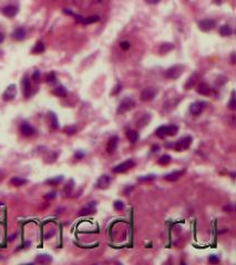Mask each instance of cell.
Listing matches in <instances>:
<instances>
[{
	"mask_svg": "<svg viewBox=\"0 0 236 265\" xmlns=\"http://www.w3.org/2000/svg\"><path fill=\"white\" fill-rule=\"evenodd\" d=\"M178 132V127L176 125H169V126H161L155 130V135L160 138H165L167 136H174Z\"/></svg>",
	"mask_w": 236,
	"mask_h": 265,
	"instance_id": "obj_1",
	"label": "cell"
},
{
	"mask_svg": "<svg viewBox=\"0 0 236 265\" xmlns=\"http://www.w3.org/2000/svg\"><path fill=\"white\" fill-rule=\"evenodd\" d=\"M183 70H184V66L183 65H173L169 67L167 70L165 71L164 73V76L169 80H176L181 76V74L183 73Z\"/></svg>",
	"mask_w": 236,
	"mask_h": 265,
	"instance_id": "obj_2",
	"label": "cell"
},
{
	"mask_svg": "<svg viewBox=\"0 0 236 265\" xmlns=\"http://www.w3.org/2000/svg\"><path fill=\"white\" fill-rule=\"evenodd\" d=\"M134 166H135V163H134V160L128 159V160H125V161L121 163V164L117 165V166H115V167L112 169V171H113L114 173H122V172L128 171V170H129V169H131V168H133Z\"/></svg>",
	"mask_w": 236,
	"mask_h": 265,
	"instance_id": "obj_3",
	"label": "cell"
},
{
	"mask_svg": "<svg viewBox=\"0 0 236 265\" xmlns=\"http://www.w3.org/2000/svg\"><path fill=\"white\" fill-rule=\"evenodd\" d=\"M159 93V90H157L156 87H153V86H151V87H146L144 90L142 91L141 93V100L144 102H150L152 101L155 96L157 95Z\"/></svg>",
	"mask_w": 236,
	"mask_h": 265,
	"instance_id": "obj_4",
	"label": "cell"
},
{
	"mask_svg": "<svg viewBox=\"0 0 236 265\" xmlns=\"http://www.w3.org/2000/svg\"><path fill=\"white\" fill-rule=\"evenodd\" d=\"M193 138L191 136H185L181 138L178 141H176V144L174 145V148L176 152H183L185 149H187L192 144Z\"/></svg>",
	"mask_w": 236,
	"mask_h": 265,
	"instance_id": "obj_5",
	"label": "cell"
},
{
	"mask_svg": "<svg viewBox=\"0 0 236 265\" xmlns=\"http://www.w3.org/2000/svg\"><path fill=\"white\" fill-rule=\"evenodd\" d=\"M135 105V102L130 97H126L124 98L121 103H120V105L118 107V113L119 114H123V113H126L128 111H130L132 109Z\"/></svg>",
	"mask_w": 236,
	"mask_h": 265,
	"instance_id": "obj_6",
	"label": "cell"
},
{
	"mask_svg": "<svg viewBox=\"0 0 236 265\" xmlns=\"http://www.w3.org/2000/svg\"><path fill=\"white\" fill-rule=\"evenodd\" d=\"M205 106H206V103L203 101H197L194 102L190 105V113L194 115V116H197L204 111Z\"/></svg>",
	"mask_w": 236,
	"mask_h": 265,
	"instance_id": "obj_7",
	"label": "cell"
},
{
	"mask_svg": "<svg viewBox=\"0 0 236 265\" xmlns=\"http://www.w3.org/2000/svg\"><path fill=\"white\" fill-rule=\"evenodd\" d=\"M16 95H17V86L15 85V84H10V85L6 89L4 95H2V97H4V101L9 102V101H12L13 98L16 97Z\"/></svg>",
	"mask_w": 236,
	"mask_h": 265,
	"instance_id": "obj_8",
	"label": "cell"
},
{
	"mask_svg": "<svg viewBox=\"0 0 236 265\" xmlns=\"http://www.w3.org/2000/svg\"><path fill=\"white\" fill-rule=\"evenodd\" d=\"M95 207H97V202L95 201H91V202L87 203L84 207L81 208V210L79 211L80 215H88L92 214L95 212Z\"/></svg>",
	"mask_w": 236,
	"mask_h": 265,
	"instance_id": "obj_9",
	"label": "cell"
},
{
	"mask_svg": "<svg viewBox=\"0 0 236 265\" xmlns=\"http://www.w3.org/2000/svg\"><path fill=\"white\" fill-rule=\"evenodd\" d=\"M216 23H215V21L214 20H211V19H205V20H202L198 22V28L201 29L202 31H209V30H213L214 28H215Z\"/></svg>",
	"mask_w": 236,
	"mask_h": 265,
	"instance_id": "obj_10",
	"label": "cell"
},
{
	"mask_svg": "<svg viewBox=\"0 0 236 265\" xmlns=\"http://www.w3.org/2000/svg\"><path fill=\"white\" fill-rule=\"evenodd\" d=\"M111 183V178L108 175H103L97 181V187L99 189H106V188L110 186Z\"/></svg>",
	"mask_w": 236,
	"mask_h": 265,
	"instance_id": "obj_11",
	"label": "cell"
},
{
	"mask_svg": "<svg viewBox=\"0 0 236 265\" xmlns=\"http://www.w3.org/2000/svg\"><path fill=\"white\" fill-rule=\"evenodd\" d=\"M118 143H119V137L118 136H112L108 141V146H106V150L109 154H113L115 150H117V147H118Z\"/></svg>",
	"mask_w": 236,
	"mask_h": 265,
	"instance_id": "obj_12",
	"label": "cell"
},
{
	"mask_svg": "<svg viewBox=\"0 0 236 265\" xmlns=\"http://www.w3.org/2000/svg\"><path fill=\"white\" fill-rule=\"evenodd\" d=\"M20 132H21V134L24 136H31V135L35 134V129L32 126H30L28 123L24 122V123H22V124L20 125Z\"/></svg>",
	"mask_w": 236,
	"mask_h": 265,
	"instance_id": "obj_13",
	"label": "cell"
},
{
	"mask_svg": "<svg viewBox=\"0 0 236 265\" xmlns=\"http://www.w3.org/2000/svg\"><path fill=\"white\" fill-rule=\"evenodd\" d=\"M184 172L185 170H175V171L170 172V173L165 175L164 180H166V181H176L180 177H182V176L184 175Z\"/></svg>",
	"mask_w": 236,
	"mask_h": 265,
	"instance_id": "obj_14",
	"label": "cell"
},
{
	"mask_svg": "<svg viewBox=\"0 0 236 265\" xmlns=\"http://www.w3.org/2000/svg\"><path fill=\"white\" fill-rule=\"evenodd\" d=\"M197 93L201 94V95H209V94L212 93V90H211V87L207 83L205 82H201L198 85H197Z\"/></svg>",
	"mask_w": 236,
	"mask_h": 265,
	"instance_id": "obj_15",
	"label": "cell"
},
{
	"mask_svg": "<svg viewBox=\"0 0 236 265\" xmlns=\"http://www.w3.org/2000/svg\"><path fill=\"white\" fill-rule=\"evenodd\" d=\"M2 13L8 18H12L18 13V8L16 6H6L2 8Z\"/></svg>",
	"mask_w": 236,
	"mask_h": 265,
	"instance_id": "obj_16",
	"label": "cell"
},
{
	"mask_svg": "<svg viewBox=\"0 0 236 265\" xmlns=\"http://www.w3.org/2000/svg\"><path fill=\"white\" fill-rule=\"evenodd\" d=\"M22 90L26 97H29L31 95V85H30V80L28 76H24L22 80Z\"/></svg>",
	"mask_w": 236,
	"mask_h": 265,
	"instance_id": "obj_17",
	"label": "cell"
},
{
	"mask_svg": "<svg viewBox=\"0 0 236 265\" xmlns=\"http://www.w3.org/2000/svg\"><path fill=\"white\" fill-rule=\"evenodd\" d=\"M12 38L17 41H21V40H24L26 38V31H24L22 28H18L16 29L15 31L12 32Z\"/></svg>",
	"mask_w": 236,
	"mask_h": 265,
	"instance_id": "obj_18",
	"label": "cell"
},
{
	"mask_svg": "<svg viewBox=\"0 0 236 265\" xmlns=\"http://www.w3.org/2000/svg\"><path fill=\"white\" fill-rule=\"evenodd\" d=\"M174 49V44L172 43H162L160 49H159V52L161 53V54H166V53H169L170 51H172Z\"/></svg>",
	"mask_w": 236,
	"mask_h": 265,
	"instance_id": "obj_19",
	"label": "cell"
},
{
	"mask_svg": "<svg viewBox=\"0 0 236 265\" xmlns=\"http://www.w3.org/2000/svg\"><path fill=\"white\" fill-rule=\"evenodd\" d=\"M197 80H198V74L197 73H194V74L191 75L189 80H187V82L185 83V90H190L192 86H194V84L196 83Z\"/></svg>",
	"mask_w": 236,
	"mask_h": 265,
	"instance_id": "obj_20",
	"label": "cell"
},
{
	"mask_svg": "<svg viewBox=\"0 0 236 265\" xmlns=\"http://www.w3.org/2000/svg\"><path fill=\"white\" fill-rule=\"evenodd\" d=\"M52 261V257L48 254H40L37 256L35 258V262L37 263H40V264H46V263H50Z\"/></svg>",
	"mask_w": 236,
	"mask_h": 265,
	"instance_id": "obj_21",
	"label": "cell"
},
{
	"mask_svg": "<svg viewBox=\"0 0 236 265\" xmlns=\"http://www.w3.org/2000/svg\"><path fill=\"white\" fill-rule=\"evenodd\" d=\"M220 33L222 37H229L233 33V29L228 24H224L220 28Z\"/></svg>",
	"mask_w": 236,
	"mask_h": 265,
	"instance_id": "obj_22",
	"label": "cell"
},
{
	"mask_svg": "<svg viewBox=\"0 0 236 265\" xmlns=\"http://www.w3.org/2000/svg\"><path fill=\"white\" fill-rule=\"evenodd\" d=\"M27 182H28L27 180L22 179L20 177H12L11 179H10V183H11L12 186H15V187H21V186H24V183Z\"/></svg>",
	"mask_w": 236,
	"mask_h": 265,
	"instance_id": "obj_23",
	"label": "cell"
},
{
	"mask_svg": "<svg viewBox=\"0 0 236 265\" xmlns=\"http://www.w3.org/2000/svg\"><path fill=\"white\" fill-rule=\"evenodd\" d=\"M44 42H41V41H39V42H37V44L35 45V48L32 49V53H35V54H39V53H42L44 51Z\"/></svg>",
	"mask_w": 236,
	"mask_h": 265,
	"instance_id": "obj_24",
	"label": "cell"
},
{
	"mask_svg": "<svg viewBox=\"0 0 236 265\" xmlns=\"http://www.w3.org/2000/svg\"><path fill=\"white\" fill-rule=\"evenodd\" d=\"M53 94L57 95V96H66V95H67V90H66V87L62 85L57 86L55 90H53Z\"/></svg>",
	"mask_w": 236,
	"mask_h": 265,
	"instance_id": "obj_25",
	"label": "cell"
},
{
	"mask_svg": "<svg viewBox=\"0 0 236 265\" xmlns=\"http://www.w3.org/2000/svg\"><path fill=\"white\" fill-rule=\"evenodd\" d=\"M126 136L130 139L131 143H135L139 139V132H135V130H129V132H126Z\"/></svg>",
	"mask_w": 236,
	"mask_h": 265,
	"instance_id": "obj_26",
	"label": "cell"
},
{
	"mask_svg": "<svg viewBox=\"0 0 236 265\" xmlns=\"http://www.w3.org/2000/svg\"><path fill=\"white\" fill-rule=\"evenodd\" d=\"M49 118H50V124L53 128H58L59 127V123H58V119H57V116H55V113H49Z\"/></svg>",
	"mask_w": 236,
	"mask_h": 265,
	"instance_id": "obj_27",
	"label": "cell"
},
{
	"mask_svg": "<svg viewBox=\"0 0 236 265\" xmlns=\"http://www.w3.org/2000/svg\"><path fill=\"white\" fill-rule=\"evenodd\" d=\"M99 20H100V17H99V16H91V17H88V18H84L82 24L94 23V22H98Z\"/></svg>",
	"mask_w": 236,
	"mask_h": 265,
	"instance_id": "obj_28",
	"label": "cell"
},
{
	"mask_svg": "<svg viewBox=\"0 0 236 265\" xmlns=\"http://www.w3.org/2000/svg\"><path fill=\"white\" fill-rule=\"evenodd\" d=\"M63 180V176H57L55 178H52V179H48L46 182L49 183V184H52V186H57L59 184L61 181Z\"/></svg>",
	"mask_w": 236,
	"mask_h": 265,
	"instance_id": "obj_29",
	"label": "cell"
},
{
	"mask_svg": "<svg viewBox=\"0 0 236 265\" xmlns=\"http://www.w3.org/2000/svg\"><path fill=\"white\" fill-rule=\"evenodd\" d=\"M171 156L170 155H163V156L160 157V159H159V164L160 165H167L171 163Z\"/></svg>",
	"mask_w": 236,
	"mask_h": 265,
	"instance_id": "obj_30",
	"label": "cell"
},
{
	"mask_svg": "<svg viewBox=\"0 0 236 265\" xmlns=\"http://www.w3.org/2000/svg\"><path fill=\"white\" fill-rule=\"evenodd\" d=\"M77 127L75 126H67V127H64L63 129V132H66L67 135H74L75 132H77Z\"/></svg>",
	"mask_w": 236,
	"mask_h": 265,
	"instance_id": "obj_31",
	"label": "cell"
},
{
	"mask_svg": "<svg viewBox=\"0 0 236 265\" xmlns=\"http://www.w3.org/2000/svg\"><path fill=\"white\" fill-rule=\"evenodd\" d=\"M156 178L155 175H148V176H142V177H139L138 180L139 181H152Z\"/></svg>",
	"mask_w": 236,
	"mask_h": 265,
	"instance_id": "obj_32",
	"label": "cell"
},
{
	"mask_svg": "<svg viewBox=\"0 0 236 265\" xmlns=\"http://www.w3.org/2000/svg\"><path fill=\"white\" fill-rule=\"evenodd\" d=\"M228 107L232 109V111H234V109H236V102H235V92L233 91L232 92V97H231V101H229V103H228Z\"/></svg>",
	"mask_w": 236,
	"mask_h": 265,
	"instance_id": "obj_33",
	"label": "cell"
},
{
	"mask_svg": "<svg viewBox=\"0 0 236 265\" xmlns=\"http://www.w3.org/2000/svg\"><path fill=\"white\" fill-rule=\"evenodd\" d=\"M149 121H150V116L148 115V114H146L145 116L143 117L141 121L138 122V126H140V127H143L144 125H146L148 123H149Z\"/></svg>",
	"mask_w": 236,
	"mask_h": 265,
	"instance_id": "obj_34",
	"label": "cell"
},
{
	"mask_svg": "<svg viewBox=\"0 0 236 265\" xmlns=\"http://www.w3.org/2000/svg\"><path fill=\"white\" fill-rule=\"evenodd\" d=\"M209 262L212 263V264H217V263H220V257L217 256V255H209Z\"/></svg>",
	"mask_w": 236,
	"mask_h": 265,
	"instance_id": "obj_35",
	"label": "cell"
},
{
	"mask_svg": "<svg viewBox=\"0 0 236 265\" xmlns=\"http://www.w3.org/2000/svg\"><path fill=\"white\" fill-rule=\"evenodd\" d=\"M114 208L117 209V210H123L124 209V203L122 201H120V200H117L115 202H114Z\"/></svg>",
	"mask_w": 236,
	"mask_h": 265,
	"instance_id": "obj_36",
	"label": "cell"
},
{
	"mask_svg": "<svg viewBox=\"0 0 236 265\" xmlns=\"http://www.w3.org/2000/svg\"><path fill=\"white\" fill-rule=\"evenodd\" d=\"M46 80H47V82H49V83H53L55 80H57V78H55V74L53 73V72L49 73V74L46 76Z\"/></svg>",
	"mask_w": 236,
	"mask_h": 265,
	"instance_id": "obj_37",
	"label": "cell"
},
{
	"mask_svg": "<svg viewBox=\"0 0 236 265\" xmlns=\"http://www.w3.org/2000/svg\"><path fill=\"white\" fill-rule=\"evenodd\" d=\"M120 47H121V49H122L123 51H126L130 49L131 44H130V42H128V41H123V42L120 43Z\"/></svg>",
	"mask_w": 236,
	"mask_h": 265,
	"instance_id": "obj_38",
	"label": "cell"
},
{
	"mask_svg": "<svg viewBox=\"0 0 236 265\" xmlns=\"http://www.w3.org/2000/svg\"><path fill=\"white\" fill-rule=\"evenodd\" d=\"M32 80H33L35 83H38L40 81V72L38 70H35V73L32 74Z\"/></svg>",
	"mask_w": 236,
	"mask_h": 265,
	"instance_id": "obj_39",
	"label": "cell"
},
{
	"mask_svg": "<svg viewBox=\"0 0 236 265\" xmlns=\"http://www.w3.org/2000/svg\"><path fill=\"white\" fill-rule=\"evenodd\" d=\"M121 89H122V85H121L120 83H118V84L115 85V87H114V90L111 92V95H117V94L121 91Z\"/></svg>",
	"mask_w": 236,
	"mask_h": 265,
	"instance_id": "obj_40",
	"label": "cell"
},
{
	"mask_svg": "<svg viewBox=\"0 0 236 265\" xmlns=\"http://www.w3.org/2000/svg\"><path fill=\"white\" fill-rule=\"evenodd\" d=\"M55 197H57V195H55V191H52V192H49V193H47V195H44V198L47 199V200H52V199H55Z\"/></svg>",
	"mask_w": 236,
	"mask_h": 265,
	"instance_id": "obj_41",
	"label": "cell"
},
{
	"mask_svg": "<svg viewBox=\"0 0 236 265\" xmlns=\"http://www.w3.org/2000/svg\"><path fill=\"white\" fill-rule=\"evenodd\" d=\"M73 188V180H70L69 181V183L67 184V187H66V189H64V191L66 192H70V190Z\"/></svg>",
	"mask_w": 236,
	"mask_h": 265,
	"instance_id": "obj_42",
	"label": "cell"
},
{
	"mask_svg": "<svg viewBox=\"0 0 236 265\" xmlns=\"http://www.w3.org/2000/svg\"><path fill=\"white\" fill-rule=\"evenodd\" d=\"M83 156H84V152H80V150H78V152L74 154L75 159H81V158H83Z\"/></svg>",
	"mask_w": 236,
	"mask_h": 265,
	"instance_id": "obj_43",
	"label": "cell"
},
{
	"mask_svg": "<svg viewBox=\"0 0 236 265\" xmlns=\"http://www.w3.org/2000/svg\"><path fill=\"white\" fill-rule=\"evenodd\" d=\"M233 210H234V208H233L232 204H228V206L224 207V211H225V212H233Z\"/></svg>",
	"mask_w": 236,
	"mask_h": 265,
	"instance_id": "obj_44",
	"label": "cell"
},
{
	"mask_svg": "<svg viewBox=\"0 0 236 265\" xmlns=\"http://www.w3.org/2000/svg\"><path fill=\"white\" fill-rule=\"evenodd\" d=\"M145 2H148L150 4H156L160 2V0H145Z\"/></svg>",
	"mask_w": 236,
	"mask_h": 265,
	"instance_id": "obj_45",
	"label": "cell"
},
{
	"mask_svg": "<svg viewBox=\"0 0 236 265\" xmlns=\"http://www.w3.org/2000/svg\"><path fill=\"white\" fill-rule=\"evenodd\" d=\"M159 149H160V146H159V145H154L153 147H152V152H159Z\"/></svg>",
	"mask_w": 236,
	"mask_h": 265,
	"instance_id": "obj_46",
	"label": "cell"
},
{
	"mask_svg": "<svg viewBox=\"0 0 236 265\" xmlns=\"http://www.w3.org/2000/svg\"><path fill=\"white\" fill-rule=\"evenodd\" d=\"M4 33H1V32H0V43L4 42Z\"/></svg>",
	"mask_w": 236,
	"mask_h": 265,
	"instance_id": "obj_47",
	"label": "cell"
},
{
	"mask_svg": "<svg viewBox=\"0 0 236 265\" xmlns=\"http://www.w3.org/2000/svg\"><path fill=\"white\" fill-rule=\"evenodd\" d=\"M132 190V187H128L125 189V191H124V193H125V195H128V192H129V191H131Z\"/></svg>",
	"mask_w": 236,
	"mask_h": 265,
	"instance_id": "obj_48",
	"label": "cell"
},
{
	"mask_svg": "<svg viewBox=\"0 0 236 265\" xmlns=\"http://www.w3.org/2000/svg\"><path fill=\"white\" fill-rule=\"evenodd\" d=\"M232 63L233 64H235V53H233L232 54Z\"/></svg>",
	"mask_w": 236,
	"mask_h": 265,
	"instance_id": "obj_49",
	"label": "cell"
},
{
	"mask_svg": "<svg viewBox=\"0 0 236 265\" xmlns=\"http://www.w3.org/2000/svg\"><path fill=\"white\" fill-rule=\"evenodd\" d=\"M214 2H215V4H220L221 2H222V0H214Z\"/></svg>",
	"mask_w": 236,
	"mask_h": 265,
	"instance_id": "obj_50",
	"label": "cell"
},
{
	"mask_svg": "<svg viewBox=\"0 0 236 265\" xmlns=\"http://www.w3.org/2000/svg\"><path fill=\"white\" fill-rule=\"evenodd\" d=\"M0 206H4V203H2V202H0Z\"/></svg>",
	"mask_w": 236,
	"mask_h": 265,
	"instance_id": "obj_51",
	"label": "cell"
}]
</instances>
